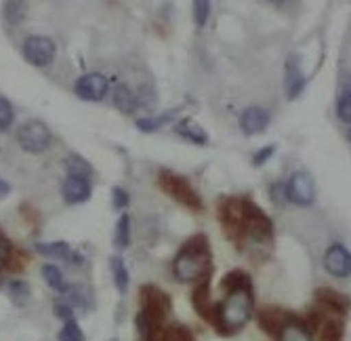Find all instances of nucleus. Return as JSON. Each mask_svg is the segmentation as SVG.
I'll return each instance as SVG.
<instances>
[{"label": "nucleus", "mask_w": 351, "mask_h": 341, "mask_svg": "<svg viewBox=\"0 0 351 341\" xmlns=\"http://www.w3.org/2000/svg\"><path fill=\"white\" fill-rule=\"evenodd\" d=\"M110 268L114 274V285H116L118 293L124 295L129 291V270H126V263L122 261V257L114 255V257H110Z\"/></svg>", "instance_id": "nucleus-23"}, {"label": "nucleus", "mask_w": 351, "mask_h": 341, "mask_svg": "<svg viewBox=\"0 0 351 341\" xmlns=\"http://www.w3.org/2000/svg\"><path fill=\"white\" fill-rule=\"evenodd\" d=\"M108 89L110 80L99 72L82 74L74 84V93L84 102H101L108 95Z\"/></svg>", "instance_id": "nucleus-10"}, {"label": "nucleus", "mask_w": 351, "mask_h": 341, "mask_svg": "<svg viewBox=\"0 0 351 341\" xmlns=\"http://www.w3.org/2000/svg\"><path fill=\"white\" fill-rule=\"evenodd\" d=\"M114 244H116V249H126V246L131 244V217H129V213H124L118 220Z\"/></svg>", "instance_id": "nucleus-25"}, {"label": "nucleus", "mask_w": 351, "mask_h": 341, "mask_svg": "<svg viewBox=\"0 0 351 341\" xmlns=\"http://www.w3.org/2000/svg\"><path fill=\"white\" fill-rule=\"evenodd\" d=\"M278 341H313L311 333L307 331V327L303 325L301 318H293L289 325H286L280 335H278Z\"/></svg>", "instance_id": "nucleus-20"}, {"label": "nucleus", "mask_w": 351, "mask_h": 341, "mask_svg": "<svg viewBox=\"0 0 351 341\" xmlns=\"http://www.w3.org/2000/svg\"><path fill=\"white\" fill-rule=\"evenodd\" d=\"M271 200L280 207L286 204V200H289V196H286V185H282V183L271 185Z\"/></svg>", "instance_id": "nucleus-39"}, {"label": "nucleus", "mask_w": 351, "mask_h": 341, "mask_svg": "<svg viewBox=\"0 0 351 341\" xmlns=\"http://www.w3.org/2000/svg\"><path fill=\"white\" fill-rule=\"evenodd\" d=\"M337 114L343 122H351V93H343L337 104Z\"/></svg>", "instance_id": "nucleus-34"}, {"label": "nucleus", "mask_w": 351, "mask_h": 341, "mask_svg": "<svg viewBox=\"0 0 351 341\" xmlns=\"http://www.w3.org/2000/svg\"><path fill=\"white\" fill-rule=\"evenodd\" d=\"M25 13H27V5L19 3V0H11V3L3 5V15L9 25H19L21 19L25 17Z\"/></svg>", "instance_id": "nucleus-27"}, {"label": "nucleus", "mask_w": 351, "mask_h": 341, "mask_svg": "<svg viewBox=\"0 0 351 341\" xmlns=\"http://www.w3.org/2000/svg\"><path fill=\"white\" fill-rule=\"evenodd\" d=\"M32 293H29V285L25 281H11L9 283V299L13 301V305L23 307L29 301Z\"/></svg>", "instance_id": "nucleus-28"}, {"label": "nucleus", "mask_w": 351, "mask_h": 341, "mask_svg": "<svg viewBox=\"0 0 351 341\" xmlns=\"http://www.w3.org/2000/svg\"><path fill=\"white\" fill-rule=\"evenodd\" d=\"M36 251L40 255L55 257V259H70L72 257L70 244L63 242V240H57V242H38L36 244Z\"/></svg>", "instance_id": "nucleus-24"}, {"label": "nucleus", "mask_w": 351, "mask_h": 341, "mask_svg": "<svg viewBox=\"0 0 351 341\" xmlns=\"http://www.w3.org/2000/svg\"><path fill=\"white\" fill-rule=\"evenodd\" d=\"M293 318H295V314H291L289 309H284V307H274V305L261 307V309H259V314H257L259 327H261L265 333L274 335V337H278L280 331H282L286 325H289Z\"/></svg>", "instance_id": "nucleus-12"}, {"label": "nucleus", "mask_w": 351, "mask_h": 341, "mask_svg": "<svg viewBox=\"0 0 351 341\" xmlns=\"http://www.w3.org/2000/svg\"><path fill=\"white\" fill-rule=\"evenodd\" d=\"M9 257H11V249H9V244H7V240L0 238V268H3V266L9 261Z\"/></svg>", "instance_id": "nucleus-40"}, {"label": "nucleus", "mask_w": 351, "mask_h": 341, "mask_svg": "<svg viewBox=\"0 0 351 341\" xmlns=\"http://www.w3.org/2000/svg\"><path fill=\"white\" fill-rule=\"evenodd\" d=\"M219 224L228 238L240 242L244 238V202L242 198H221L217 207Z\"/></svg>", "instance_id": "nucleus-4"}, {"label": "nucleus", "mask_w": 351, "mask_h": 341, "mask_svg": "<svg viewBox=\"0 0 351 341\" xmlns=\"http://www.w3.org/2000/svg\"><path fill=\"white\" fill-rule=\"evenodd\" d=\"M191 303H194V309L204 322L213 325L215 329L219 327V303H213L210 299V278L194 287V291H191Z\"/></svg>", "instance_id": "nucleus-9"}, {"label": "nucleus", "mask_w": 351, "mask_h": 341, "mask_svg": "<svg viewBox=\"0 0 351 341\" xmlns=\"http://www.w3.org/2000/svg\"><path fill=\"white\" fill-rule=\"evenodd\" d=\"M43 276H45V281H47V285L51 289H55L59 293L66 291L68 285H66V281H63V274H61V270L57 266H51V263L43 266Z\"/></svg>", "instance_id": "nucleus-30"}, {"label": "nucleus", "mask_w": 351, "mask_h": 341, "mask_svg": "<svg viewBox=\"0 0 351 341\" xmlns=\"http://www.w3.org/2000/svg\"><path fill=\"white\" fill-rule=\"evenodd\" d=\"M112 341H118V339H112Z\"/></svg>", "instance_id": "nucleus-44"}, {"label": "nucleus", "mask_w": 351, "mask_h": 341, "mask_svg": "<svg viewBox=\"0 0 351 341\" xmlns=\"http://www.w3.org/2000/svg\"><path fill=\"white\" fill-rule=\"evenodd\" d=\"M194 19H196V23L202 27L204 23H206V19H208V15H210V3H206V0H196L194 5Z\"/></svg>", "instance_id": "nucleus-35"}, {"label": "nucleus", "mask_w": 351, "mask_h": 341, "mask_svg": "<svg viewBox=\"0 0 351 341\" xmlns=\"http://www.w3.org/2000/svg\"><path fill=\"white\" fill-rule=\"evenodd\" d=\"M286 196H289L291 202L299 204V207H309L315 200V185L309 173L305 171H297L293 173L289 185H286Z\"/></svg>", "instance_id": "nucleus-11"}, {"label": "nucleus", "mask_w": 351, "mask_h": 341, "mask_svg": "<svg viewBox=\"0 0 351 341\" xmlns=\"http://www.w3.org/2000/svg\"><path fill=\"white\" fill-rule=\"evenodd\" d=\"M139 301H141V312L149 314L152 318H156L158 322H162L167 320L169 312H171V307H173V301L169 297V293H165L162 289H158L154 285H145L141 287L139 291Z\"/></svg>", "instance_id": "nucleus-7"}, {"label": "nucleus", "mask_w": 351, "mask_h": 341, "mask_svg": "<svg viewBox=\"0 0 351 341\" xmlns=\"http://www.w3.org/2000/svg\"><path fill=\"white\" fill-rule=\"evenodd\" d=\"M324 268L328 274H332L337 278L351 276V251L345 249L343 244L335 242L324 255Z\"/></svg>", "instance_id": "nucleus-13"}, {"label": "nucleus", "mask_w": 351, "mask_h": 341, "mask_svg": "<svg viewBox=\"0 0 351 341\" xmlns=\"http://www.w3.org/2000/svg\"><path fill=\"white\" fill-rule=\"evenodd\" d=\"M126 204H129V194H126V190H122V188H116L112 190V207L114 209H126Z\"/></svg>", "instance_id": "nucleus-37"}, {"label": "nucleus", "mask_w": 351, "mask_h": 341, "mask_svg": "<svg viewBox=\"0 0 351 341\" xmlns=\"http://www.w3.org/2000/svg\"><path fill=\"white\" fill-rule=\"evenodd\" d=\"M59 341H84V333L76 320H70L63 325V329L59 331Z\"/></svg>", "instance_id": "nucleus-32"}, {"label": "nucleus", "mask_w": 351, "mask_h": 341, "mask_svg": "<svg viewBox=\"0 0 351 341\" xmlns=\"http://www.w3.org/2000/svg\"><path fill=\"white\" fill-rule=\"evenodd\" d=\"M17 141L29 154H43L51 145L53 133L43 120H27L17 131Z\"/></svg>", "instance_id": "nucleus-6"}, {"label": "nucleus", "mask_w": 351, "mask_h": 341, "mask_svg": "<svg viewBox=\"0 0 351 341\" xmlns=\"http://www.w3.org/2000/svg\"><path fill=\"white\" fill-rule=\"evenodd\" d=\"M254 312V297L252 289H240L228 293V297L219 303V327L221 335H234L252 318Z\"/></svg>", "instance_id": "nucleus-2"}, {"label": "nucleus", "mask_w": 351, "mask_h": 341, "mask_svg": "<svg viewBox=\"0 0 351 341\" xmlns=\"http://www.w3.org/2000/svg\"><path fill=\"white\" fill-rule=\"evenodd\" d=\"M11 122H13V106L9 99L0 97V133L7 131L11 127Z\"/></svg>", "instance_id": "nucleus-33"}, {"label": "nucleus", "mask_w": 351, "mask_h": 341, "mask_svg": "<svg viewBox=\"0 0 351 341\" xmlns=\"http://www.w3.org/2000/svg\"><path fill=\"white\" fill-rule=\"evenodd\" d=\"M345 93H351V76H349L347 82H345Z\"/></svg>", "instance_id": "nucleus-42"}, {"label": "nucleus", "mask_w": 351, "mask_h": 341, "mask_svg": "<svg viewBox=\"0 0 351 341\" xmlns=\"http://www.w3.org/2000/svg\"><path fill=\"white\" fill-rule=\"evenodd\" d=\"M221 289L226 293H232V291H240V289H252V281L250 276L242 270H234L230 274H226V278L221 281Z\"/></svg>", "instance_id": "nucleus-21"}, {"label": "nucleus", "mask_w": 351, "mask_h": 341, "mask_svg": "<svg viewBox=\"0 0 351 341\" xmlns=\"http://www.w3.org/2000/svg\"><path fill=\"white\" fill-rule=\"evenodd\" d=\"M53 309H55V316L57 318H61V320H66V322H70V320H74V307L72 305H68V303H55L53 305Z\"/></svg>", "instance_id": "nucleus-38"}, {"label": "nucleus", "mask_w": 351, "mask_h": 341, "mask_svg": "<svg viewBox=\"0 0 351 341\" xmlns=\"http://www.w3.org/2000/svg\"><path fill=\"white\" fill-rule=\"evenodd\" d=\"M21 53L32 66L45 68V66H51L55 59V43L49 36H36V34L27 36L23 40Z\"/></svg>", "instance_id": "nucleus-8"}, {"label": "nucleus", "mask_w": 351, "mask_h": 341, "mask_svg": "<svg viewBox=\"0 0 351 341\" xmlns=\"http://www.w3.org/2000/svg\"><path fill=\"white\" fill-rule=\"evenodd\" d=\"M315 301L317 305H320V309H324V312H335L339 316H345L349 312V307H351V299L335 289H317L315 293Z\"/></svg>", "instance_id": "nucleus-14"}, {"label": "nucleus", "mask_w": 351, "mask_h": 341, "mask_svg": "<svg viewBox=\"0 0 351 341\" xmlns=\"http://www.w3.org/2000/svg\"><path fill=\"white\" fill-rule=\"evenodd\" d=\"M61 194H63V200H66L68 204L86 202L90 198V181L84 179V177L68 175L66 181H63V185H61Z\"/></svg>", "instance_id": "nucleus-15"}, {"label": "nucleus", "mask_w": 351, "mask_h": 341, "mask_svg": "<svg viewBox=\"0 0 351 341\" xmlns=\"http://www.w3.org/2000/svg\"><path fill=\"white\" fill-rule=\"evenodd\" d=\"M66 171H68V175L84 177V179H90V175H93V167L82 156H78V154H70L66 158Z\"/></svg>", "instance_id": "nucleus-26"}, {"label": "nucleus", "mask_w": 351, "mask_h": 341, "mask_svg": "<svg viewBox=\"0 0 351 341\" xmlns=\"http://www.w3.org/2000/svg\"><path fill=\"white\" fill-rule=\"evenodd\" d=\"M177 110H179V108H177ZM177 110L167 112V114H162V116H154V118H139V120H137V129H139V131H143V133L158 131L162 125H167L169 120H173V116L177 114Z\"/></svg>", "instance_id": "nucleus-29"}, {"label": "nucleus", "mask_w": 351, "mask_h": 341, "mask_svg": "<svg viewBox=\"0 0 351 341\" xmlns=\"http://www.w3.org/2000/svg\"><path fill=\"white\" fill-rule=\"evenodd\" d=\"M347 139H349V143H351V129L347 131Z\"/></svg>", "instance_id": "nucleus-43"}, {"label": "nucleus", "mask_w": 351, "mask_h": 341, "mask_svg": "<svg viewBox=\"0 0 351 341\" xmlns=\"http://www.w3.org/2000/svg\"><path fill=\"white\" fill-rule=\"evenodd\" d=\"M9 192H11V185L5 179H0V198H5Z\"/></svg>", "instance_id": "nucleus-41"}, {"label": "nucleus", "mask_w": 351, "mask_h": 341, "mask_svg": "<svg viewBox=\"0 0 351 341\" xmlns=\"http://www.w3.org/2000/svg\"><path fill=\"white\" fill-rule=\"evenodd\" d=\"M158 185H160L162 192H165L167 196H171L175 202L183 204L185 209L196 211V213H200V211L204 209L200 194L196 192L194 185H191L183 175L173 173V171H169V169H162L160 173H158Z\"/></svg>", "instance_id": "nucleus-3"}, {"label": "nucleus", "mask_w": 351, "mask_h": 341, "mask_svg": "<svg viewBox=\"0 0 351 341\" xmlns=\"http://www.w3.org/2000/svg\"><path fill=\"white\" fill-rule=\"evenodd\" d=\"M213 272V251L204 234L191 236L173 259V274L181 283H202Z\"/></svg>", "instance_id": "nucleus-1"}, {"label": "nucleus", "mask_w": 351, "mask_h": 341, "mask_svg": "<svg viewBox=\"0 0 351 341\" xmlns=\"http://www.w3.org/2000/svg\"><path fill=\"white\" fill-rule=\"evenodd\" d=\"M286 89H289V99L299 97L301 91L305 89V76L301 74L295 59H289V66H286Z\"/></svg>", "instance_id": "nucleus-19"}, {"label": "nucleus", "mask_w": 351, "mask_h": 341, "mask_svg": "<svg viewBox=\"0 0 351 341\" xmlns=\"http://www.w3.org/2000/svg\"><path fill=\"white\" fill-rule=\"evenodd\" d=\"M175 131L181 137H185L187 141H191V143H198V145H206L208 143L206 131L198 125L194 118H183V120H179V125L175 127Z\"/></svg>", "instance_id": "nucleus-17"}, {"label": "nucleus", "mask_w": 351, "mask_h": 341, "mask_svg": "<svg viewBox=\"0 0 351 341\" xmlns=\"http://www.w3.org/2000/svg\"><path fill=\"white\" fill-rule=\"evenodd\" d=\"M242 202H244V236L252 238L257 244L269 242L274 236L271 220L250 198H242Z\"/></svg>", "instance_id": "nucleus-5"}, {"label": "nucleus", "mask_w": 351, "mask_h": 341, "mask_svg": "<svg viewBox=\"0 0 351 341\" xmlns=\"http://www.w3.org/2000/svg\"><path fill=\"white\" fill-rule=\"evenodd\" d=\"M63 297H66L68 305L72 307H88V299H86V293H82L80 287H66V291L61 293Z\"/></svg>", "instance_id": "nucleus-31"}, {"label": "nucleus", "mask_w": 351, "mask_h": 341, "mask_svg": "<svg viewBox=\"0 0 351 341\" xmlns=\"http://www.w3.org/2000/svg\"><path fill=\"white\" fill-rule=\"evenodd\" d=\"M156 341H196V337H194V333H191V329L175 322V325H169L158 333Z\"/></svg>", "instance_id": "nucleus-22"}, {"label": "nucleus", "mask_w": 351, "mask_h": 341, "mask_svg": "<svg viewBox=\"0 0 351 341\" xmlns=\"http://www.w3.org/2000/svg\"><path fill=\"white\" fill-rule=\"evenodd\" d=\"M269 125V112L263 110V108H246L240 116V129L246 133V135H257V133H263Z\"/></svg>", "instance_id": "nucleus-16"}, {"label": "nucleus", "mask_w": 351, "mask_h": 341, "mask_svg": "<svg viewBox=\"0 0 351 341\" xmlns=\"http://www.w3.org/2000/svg\"><path fill=\"white\" fill-rule=\"evenodd\" d=\"M274 152H276V145H265V148H261L259 152H254V156H252V165L254 167H261V165H265L271 156H274Z\"/></svg>", "instance_id": "nucleus-36"}, {"label": "nucleus", "mask_w": 351, "mask_h": 341, "mask_svg": "<svg viewBox=\"0 0 351 341\" xmlns=\"http://www.w3.org/2000/svg\"><path fill=\"white\" fill-rule=\"evenodd\" d=\"M112 102L122 114H133L137 110V97L135 93L126 84H116L112 93Z\"/></svg>", "instance_id": "nucleus-18"}]
</instances>
